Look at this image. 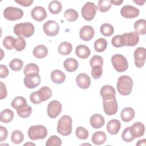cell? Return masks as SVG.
<instances>
[{"label":"cell","mask_w":146,"mask_h":146,"mask_svg":"<svg viewBox=\"0 0 146 146\" xmlns=\"http://www.w3.org/2000/svg\"><path fill=\"white\" fill-rule=\"evenodd\" d=\"M90 64L92 67L96 66H102L103 64V58L99 55L93 56L90 60Z\"/></svg>","instance_id":"47"},{"label":"cell","mask_w":146,"mask_h":146,"mask_svg":"<svg viewBox=\"0 0 146 146\" xmlns=\"http://www.w3.org/2000/svg\"><path fill=\"white\" fill-rule=\"evenodd\" d=\"M146 145V140L145 139L140 140L137 141L136 143V145H144L145 146Z\"/></svg>","instance_id":"55"},{"label":"cell","mask_w":146,"mask_h":146,"mask_svg":"<svg viewBox=\"0 0 146 146\" xmlns=\"http://www.w3.org/2000/svg\"><path fill=\"white\" fill-rule=\"evenodd\" d=\"M75 134L78 138H79V139H82V140L87 139L89 135L88 130L87 129H86L85 128L81 127V126L78 127L76 128V131H75Z\"/></svg>","instance_id":"40"},{"label":"cell","mask_w":146,"mask_h":146,"mask_svg":"<svg viewBox=\"0 0 146 146\" xmlns=\"http://www.w3.org/2000/svg\"><path fill=\"white\" fill-rule=\"evenodd\" d=\"M112 7V4L110 0H99L98 3V10L104 13L108 11Z\"/></svg>","instance_id":"38"},{"label":"cell","mask_w":146,"mask_h":146,"mask_svg":"<svg viewBox=\"0 0 146 146\" xmlns=\"http://www.w3.org/2000/svg\"><path fill=\"white\" fill-rule=\"evenodd\" d=\"M33 54L36 58L42 59L47 55L48 49L46 46L43 44H39L34 48Z\"/></svg>","instance_id":"24"},{"label":"cell","mask_w":146,"mask_h":146,"mask_svg":"<svg viewBox=\"0 0 146 146\" xmlns=\"http://www.w3.org/2000/svg\"><path fill=\"white\" fill-rule=\"evenodd\" d=\"M130 131L134 138H138L144 135L145 126L141 122H136L130 127Z\"/></svg>","instance_id":"19"},{"label":"cell","mask_w":146,"mask_h":146,"mask_svg":"<svg viewBox=\"0 0 146 146\" xmlns=\"http://www.w3.org/2000/svg\"><path fill=\"white\" fill-rule=\"evenodd\" d=\"M102 98L103 110L105 113L107 115H113L116 113L118 110V105L115 95L108 94Z\"/></svg>","instance_id":"1"},{"label":"cell","mask_w":146,"mask_h":146,"mask_svg":"<svg viewBox=\"0 0 146 146\" xmlns=\"http://www.w3.org/2000/svg\"><path fill=\"white\" fill-rule=\"evenodd\" d=\"M24 139L23 133L19 130H15L13 131L11 135V141L16 144H21Z\"/></svg>","instance_id":"36"},{"label":"cell","mask_w":146,"mask_h":146,"mask_svg":"<svg viewBox=\"0 0 146 146\" xmlns=\"http://www.w3.org/2000/svg\"><path fill=\"white\" fill-rule=\"evenodd\" d=\"M9 75V70L6 66L3 64L0 65V76L1 78H5Z\"/></svg>","instance_id":"51"},{"label":"cell","mask_w":146,"mask_h":146,"mask_svg":"<svg viewBox=\"0 0 146 146\" xmlns=\"http://www.w3.org/2000/svg\"><path fill=\"white\" fill-rule=\"evenodd\" d=\"M62 110V104L58 100H52L48 104L47 108V115L50 118H56L60 113Z\"/></svg>","instance_id":"12"},{"label":"cell","mask_w":146,"mask_h":146,"mask_svg":"<svg viewBox=\"0 0 146 146\" xmlns=\"http://www.w3.org/2000/svg\"><path fill=\"white\" fill-rule=\"evenodd\" d=\"M100 95L102 98H103L104 96L108 95V94H116L115 90V88L112 86L110 85H105L102 87L100 91Z\"/></svg>","instance_id":"46"},{"label":"cell","mask_w":146,"mask_h":146,"mask_svg":"<svg viewBox=\"0 0 146 146\" xmlns=\"http://www.w3.org/2000/svg\"><path fill=\"white\" fill-rule=\"evenodd\" d=\"M52 91L50 88L47 86L41 87L38 91L32 92L30 94V100L35 104H38L50 99L52 96Z\"/></svg>","instance_id":"3"},{"label":"cell","mask_w":146,"mask_h":146,"mask_svg":"<svg viewBox=\"0 0 146 146\" xmlns=\"http://www.w3.org/2000/svg\"><path fill=\"white\" fill-rule=\"evenodd\" d=\"M15 2L21 6L27 7L31 6V5L33 3V0H15Z\"/></svg>","instance_id":"53"},{"label":"cell","mask_w":146,"mask_h":146,"mask_svg":"<svg viewBox=\"0 0 146 146\" xmlns=\"http://www.w3.org/2000/svg\"><path fill=\"white\" fill-rule=\"evenodd\" d=\"M76 82L79 87L82 89L88 88L91 84L90 76L84 73H80L76 76Z\"/></svg>","instance_id":"18"},{"label":"cell","mask_w":146,"mask_h":146,"mask_svg":"<svg viewBox=\"0 0 146 146\" xmlns=\"http://www.w3.org/2000/svg\"><path fill=\"white\" fill-rule=\"evenodd\" d=\"M23 15V11L18 7L8 6L3 11V16L9 21H16L21 19Z\"/></svg>","instance_id":"9"},{"label":"cell","mask_w":146,"mask_h":146,"mask_svg":"<svg viewBox=\"0 0 146 146\" xmlns=\"http://www.w3.org/2000/svg\"><path fill=\"white\" fill-rule=\"evenodd\" d=\"M62 145L61 139L57 136L52 135L50 136L47 140L46 143V146H52V145H57L60 146Z\"/></svg>","instance_id":"44"},{"label":"cell","mask_w":146,"mask_h":146,"mask_svg":"<svg viewBox=\"0 0 146 146\" xmlns=\"http://www.w3.org/2000/svg\"><path fill=\"white\" fill-rule=\"evenodd\" d=\"M134 29L138 34L145 35L146 34V21L144 19L136 21L134 23Z\"/></svg>","instance_id":"28"},{"label":"cell","mask_w":146,"mask_h":146,"mask_svg":"<svg viewBox=\"0 0 146 146\" xmlns=\"http://www.w3.org/2000/svg\"><path fill=\"white\" fill-rule=\"evenodd\" d=\"M100 33L105 36L112 35L114 32V28L112 25L110 23H103L100 28Z\"/></svg>","instance_id":"34"},{"label":"cell","mask_w":146,"mask_h":146,"mask_svg":"<svg viewBox=\"0 0 146 146\" xmlns=\"http://www.w3.org/2000/svg\"><path fill=\"white\" fill-rule=\"evenodd\" d=\"M39 69L38 65H36L35 63H29L27 64L24 68L23 70V73L26 75L30 73L33 72H36L39 73Z\"/></svg>","instance_id":"43"},{"label":"cell","mask_w":146,"mask_h":146,"mask_svg":"<svg viewBox=\"0 0 146 146\" xmlns=\"http://www.w3.org/2000/svg\"><path fill=\"white\" fill-rule=\"evenodd\" d=\"M146 49L144 47H139L134 51L135 64L137 68H141L145 61Z\"/></svg>","instance_id":"13"},{"label":"cell","mask_w":146,"mask_h":146,"mask_svg":"<svg viewBox=\"0 0 146 146\" xmlns=\"http://www.w3.org/2000/svg\"><path fill=\"white\" fill-rule=\"evenodd\" d=\"M51 79L56 84H61L66 79L65 74L59 70H55L51 73Z\"/></svg>","instance_id":"25"},{"label":"cell","mask_w":146,"mask_h":146,"mask_svg":"<svg viewBox=\"0 0 146 146\" xmlns=\"http://www.w3.org/2000/svg\"><path fill=\"white\" fill-rule=\"evenodd\" d=\"M63 67L68 72H74L78 67V62L75 59L69 58L64 60Z\"/></svg>","instance_id":"26"},{"label":"cell","mask_w":146,"mask_h":146,"mask_svg":"<svg viewBox=\"0 0 146 146\" xmlns=\"http://www.w3.org/2000/svg\"><path fill=\"white\" fill-rule=\"evenodd\" d=\"M7 94L6 85L2 82H0V99L2 100L5 98L7 96Z\"/></svg>","instance_id":"50"},{"label":"cell","mask_w":146,"mask_h":146,"mask_svg":"<svg viewBox=\"0 0 146 146\" xmlns=\"http://www.w3.org/2000/svg\"><path fill=\"white\" fill-rule=\"evenodd\" d=\"M23 65V61L18 58H15L11 60L9 64L10 68L15 71H20L22 70Z\"/></svg>","instance_id":"39"},{"label":"cell","mask_w":146,"mask_h":146,"mask_svg":"<svg viewBox=\"0 0 146 146\" xmlns=\"http://www.w3.org/2000/svg\"><path fill=\"white\" fill-rule=\"evenodd\" d=\"M133 2L135 3H136V4H137L139 6L141 5H143L144 3L145 2V1H141V0H137V1H133Z\"/></svg>","instance_id":"56"},{"label":"cell","mask_w":146,"mask_h":146,"mask_svg":"<svg viewBox=\"0 0 146 146\" xmlns=\"http://www.w3.org/2000/svg\"><path fill=\"white\" fill-rule=\"evenodd\" d=\"M72 49V46L71 43L68 42H63L59 44L58 51L62 55H67L71 52Z\"/></svg>","instance_id":"30"},{"label":"cell","mask_w":146,"mask_h":146,"mask_svg":"<svg viewBox=\"0 0 146 146\" xmlns=\"http://www.w3.org/2000/svg\"><path fill=\"white\" fill-rule=\"evenodd\" d=\"M75 53L79 58L81 59H86L90 55L91 51L89 47L87 46L79 44L76 47Z\"/></svg>","instance_id":"23"},{"label":"cell","mask_w":146,"mask_h":146,"mask_svg":"<svg viewBox=\"0 0 146 146\" xmlns=\"http://www.w3.org/2000/svg\"><path fill=\"white\" fill-rule=\"evenodd\" d=\"M94 46L97 52H103L107 47V42L104 38H100L95 41Z\"/></svg>","instance_id":"33"},{"label":"cell","mask_w":146,"mask_h":146,"mask_svg":"<svg viewBox=\"0 0 146 146\" xmlns=\"http://www.w3.org/2000/svg\"><path fill=\"white\" fill-rule=\"evenodd\" d=\"M112 44L115 47H121L124 46V39L122 35H116L111 40Z\"/></svg>","instance_id":"42"},{"label":"cell","mask_w":146,"mask_h":146,"mask_svg":"<svg viewBox=\"0 0 146 146\" xmlns=\"http://www.w3.org/2000/svg\"><path fill=\"white\" fill-rule=\"evenodd\" d=\"M90 121L91 125L96 129L102 127L105 123V120L103 116L99 113H95L91 116Z\"/></svg>","instance_id":"20"},{"label":"cell","mask_w":146,"mask_h":146,"mask_svg":"<svg viewBox=\"0 0 146 146\" xmlns=\"http://www.w3.org/2000/svg\"><path fill=\"white\" fill-rule=\"evenodd\" d=\"M135 111L131 107H125L123 108L120 113L121 120L124 122L131 121L135 117Z\"/></svg>","instance_id":"22"},{"label":"cell","mask_w":146,"mask_h":146,"mask_svg":"<svg viewBox=\"0 0 146 146\" xmlns=\"http://www.w3.org/2000/svg\"><path fill=\"white\" fill-rule=\"evenodd\" d=\"M121 128L120 122L117 119L110 120L107 124V129L111 135L117 134Z\"/></svg>","instance_id":"21"},{"label":"cell","mask_w":146,"mask_h":146,"mask_svg":"<svg viewBox=\"0 0 146 146\" xmlns=\"http://www.w3.org/2000/svg\"><path fill=\"white\" fill-rule=\"evenodd\" d=\"M124 39V46H135L139 41V35L135 31H132L122 34Z\"/></svg>","instance_id":"16"},{"label":"cell","mask_w":146,"mask_h":146,"mask_svg":"<svg viewBox=\"0 0 146 146\" xmlns=\"http://www.w3.org/2000/svg\"><path fill=\"white\" fill-rule=\"evenodd\" d=\"M44 33L49 36L56 35L59 32V26L58 23L53 20H49L46 22L43 26Z\"/></svg>","instance_id":"11"},{"label":"cell","mask_w":146,"mask_h":146,"mask_svg":"<svg viewBox=\"0 0 146 146\" xmlns=\"http://www.w3.org/2000/svg\"><path fill=\"white\" fill-rule=\"evenodd\" d=\"M15 38L12 36H7L3 40V45L7 50H11L14 48L13 43Z\"/></svg>","instance_id":"48"},{"label":"cell","mask_w":146,"mask_h":146,"mask_svg":"<svg viewBox=\"0 0 146 146\" xmlns=\"http://www.w3.org/2000/svg\"><path fill=\"white\" fill-rule=\"evenodd\" d=\"M26 45V42L25 39L22 36H18L17 38H15L14 41L13 46L14 48L17 51H21L25 49Z\"/></svg>","instance_id":"37"},{"label":"cell","mask_w":146,"mask_h":146,"mask_svg":"<svg viewBox=\"0 0 146 146\" xmlns=\"http://www.w3.org/2000/svg\"><path fill=\"white\" fill-rule=\"evenodd\" d=\"M48 7L51 14H58L62 9V5L61 2L58 1H52L49 3Z\"/></svg>","instance_id":"32"},{"label":"cell","mask_w":146,"mask_h":146,"mask_svg":"<svg viewBox=\"0 0 146 146\" xmlns=\"http://www.w3.org/2000/svg\"><path fill=\"white\" fill-rule=\"evenodd\" d=\"M121 138L125 142H131L135 139L131 132L130 127H126L124 129L121 133Z\"/></svg>","instance_id":"45"},{"label":"cell","mask_w":146,"mask_h":146,"mask_svg":"<svg viewBox=\"0 0 146 146\" xmlns=\"http://www.w3.org/2000/svg\"><path fill=\"white\" fill-rule=\"evenodd\" d=\"M14 112L10 109H5L1 112V121L5 123H9L14 118Z\"/></svg>","instance_id":"31"},{"label":"cell","mask_w":146,"mask_h":146,"mask_svg":"<svg viewBox=\"0 0 146 146\" xmlns=\"http://www.w3.org/2000/svg\"><path fill=\"white\" fill-rule=\"evenodd\" d=\"M47 135V129L42 125H32L28 130V136L32 140L43 139Z\"/></svg>","instance_id":"6"},{"label":"cell","mask_w":146,"mask_h":146,"mask_svg":"<svg viewBox=\"0 0 146 146\" xmlns=\"http://www.w3.org/2000/svg\"><path fill=\"white\" fill-rule=\"evenodd\" d=\"M17 112L18 116L22 118H26L30 116L32 112L31 107L27 103L23 104L17 110Z\"/></svg>","instance_id":"29"},{"label":"cell","mask_w":146,"mask_h":146,"mask_svg":"<svg viewBox=\"0 0 146 146\" xmlns=\"http://www.w3.org/2000/svg\"><path fill=\"white\" fill-rule=\"evenodd\" d=\"M110 2L112 5H114L116 6L120 5L123 2V0H110Z\"/></svg>","instance_id":"54"},{"label":"cell","mask_w":146,"mask_h":146,"mask_svg":"<svg viewBox=\"0 0 146 146\" xmlns=\"http://www.w3.org/2000/svg\"><path fill=\"white\" fill-rule=\"evenodd\" d=\"M34 26L30 22L19 23L16 24L14 27V32L18 36L29 38L34 33Z\"/></svg>","instance_id":"4"},{"label":"cell","mask_w":146,"mask_h":146,"mask_svg":"<svg viewBox=\"0 0 146 146\" xmlns=\"http://www.w3.org/2000/svg\"><path fill=\"white\" fill-rule=\"evenodd\" d=\"M94 34L95 31L93 27L89 25H86L80 29L79 36L84 41H89L94 37Z\"/></svg>","instance_id":"17"},{"label":"cell","mask_w":146,"mask_h":146,"mask_svg":"<svg viewBox=\"0 0 146 146\" xmlns=\"http://www.w3.org/2000/svg\"><path fill=\"white\" fill-rule=\"evenodd\" d=\"M72 120L68 115L62 116L58 122L57 131L63 136H68L72 132Z\"/></svg>","instance_id":"5"},{"label":"cell","mask_w":146,"mask_h":146,"mask_svg":"<svg viewBox=\"0 0 146 146\" xmlns=\"http://www.w3.org/2000/svg\"><path fill=\"white\" fill-rule=\"evenodd\" d=\"M25 86L30 89L34 88L38 86L40 83V77L39 73L33 72L25 75L24 78Z\"/></svg>","instance_id":"10"},{"label":"cell","mask_w":146,"mask_h":146,"mask_svg":"<svg viewBox=\"0 0 146 146\" xmlns=\"http://www.w3.org/2000/svg\"><path fill=\"white\" fill-rule=\"evenodd\" d=\"M31 16L35 21L41 22L46 19L47 14L44 7L37 6L34 7L31 11Z\"/></svg>","instance_id":"15"},{"label":"cell","mask_w":146,"mask_h":146,"mask_svg":"<svg viewBox=\"0 0 146 146\" xmlns=\"http://www.w3.org/2000/svg\"><path fill=\"white\" fill-rule=\"evenodd\" d=\"M0 141H3L6 139L8 135V132L6 128L3 126H0Z\"/></svg>","instance_id":"52"},{"label":"cell","mask_w":146,"mask_h":146,"mask_svg":"<svg viewBox=\"0 0 146 146\" xmlns=\"http://www.w3.org/2000/svg\"><path fill=\"white\" fill-rule=\"evenodd\" d=\"M107 135L103 131L95 132L92 136V141L95 145H102L106 142Z\"/></svg>","instance_id":"27"},{"label":"cell","mask_w":146,"mask_h":146,"mask_svg":"<svg viewBox=\"0 0 146 146\" xmlns=\"http://www.w3.org/2000/svg\"><path fill=\"white\" fill-rule=\"evenodd\" d=\"M64 16L67 21L69 22H74L78 18L79 15L75 10L68 9L64 11Z\"/></svg>","instance_id":"35"},{"label":"cell","mask_w":146,"mask_h":146,"mask_svg":"<svg viewBox=\"0 0 146 146\" xmlns=\"http://www.w3.org/2000/svg\"><path fill=\"white\" fill-rule=\"evenodd\" d=\"M26 103H27V102L25 98L22 96H17L15 97L13 100V101L11 103V105L13 108L17 110L18 108H19L20 107H21L22 106Z\"/></svg>","instance_id":"41"},{"label":"cell","mask_w":146,"mask_h":146,"mask_svg":"<svg viewBox=\"0 0 146 146\" xmlns=\"http://www.w3.org/2000/svg\"><path fill=\"white\" fill-rule=\"evenodd\" d=\"M24 145H35V144L34 143H25Z\"/></svg>","instance_id":"57"},{"label":"cell","mask_w":146,"mask_h":146,"mask_svg":"<svg viewBox=\"0 0 146 146\" xmlns=\"http://www.w3.org/2000/svg\"><path fill=\"white\" fill-rule=\"evenodd\" d=\"M103 73V69L102 66H96L92 67L91 70L92 77L95 79H98L101 77Z\"/></svg>","instance_id":"49"},{"label":"cell","mask_w":146,"mask_h":146,"mask_svg":"<svg viewBox=\"0 0 146 146\" xmlns=\"http://www.w3.org/2000/svg\"><path fill=\"white\" fill-rule=\"evenodd\" d=\"M139 10L131 5H125L120 10L121 15L125 18L132 19L139 15Z\"/></svg>","instance_id":"14"},{"label":"cell","mask_w":146,"mask_h":146,"mask_svg":"<svg viewBox=\"0 0 146 146\" xmlns=\"http://www.w3.org/2000/svg\"><path fill=\"white\" fill-rule=\"evenodd\" d=\"M133 85V80L130 76L122 75L117 80L116 87L119 94L122 95H128L132 92Z\"/></svg>","instance_id":"2"},{"label":"cell","mask_w":146,"mask_h":146,"mask_svg":"<svg viewBox=\"0 0 146 146\" xmlns=\"http://www.w3.org/2000/svg\"><path fill=\"white\" fill-rule=\"evenodd\" d=\"M98 10L97 6L91 2L85 3L81 10V13L83 18L87 21H90L95 17Z\"/></svg>","instance_id":"8"},{"label":"cell","mask_w":146,"mask_h":146,"mask_svg":"<svg viewBox=\"0 0 146 146\" xmlns=\"http://www.w3.org/2000/svg\"><path fill=\"white\" fill-rule=\"evenodd\" d=\"M111 63L115 70L119 72L126 71L128 67V63L121 54H115L111 57Z\"/></svg>","instance_id":"7"}]
</instances>
